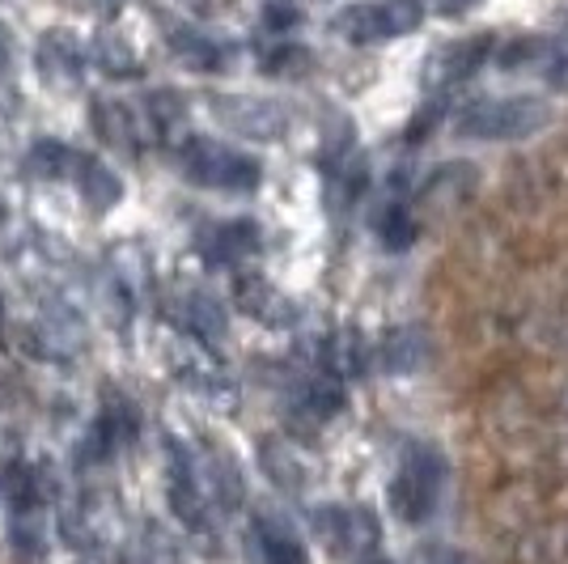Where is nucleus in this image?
Here are the masks:
<instances>
[{"label":"nucleus","instance_id":"f257e3e1","mask_svg":"<svg viewBox=\"0 0 568 564\" xmlns=\"http://www.w3.org/2000/svg\"><path fill=\"white\" fill-rule=\"evenodd\" d=\"M547 115L551 111L544 98H484L458 115L454 132L467 141H518V137L539 132Z\"/></svg>","mask_w":568,"mask_h":564},{"label":"nucleus","instance_id":"f03ea898","mask_svg":"<svg viewBox=\"0 0 568 564\" xmlns=\"http://www.w3.org/2000/svg\"><path fill=\"white\" fill-rule=\"evenodd\" d=\"M179 165L191 183L200 188H216V191H255L263 179V170L255 158L237 153L230 144L204 141V137H191L183 149H179Z\"/></svg>","mask_w":568,"mask_h":564},{"label":"nucleus","instance_id":"7ed1b4c3","mask_svg":"<svg viewBox=\"0 0 568 564\" xmlns=\"http://www.w3.org/2000/svg\"><path fill=\"white\" fill-rule=\"evenodd\" d=\"M420 22H425L420 0H365L335 18V34H344L348 43H382V39L412 34Z\"/></svg>","mask_w":568,"mask_h":564},{"label":"nucleus","instance_id":"20e7f679","mask_svg":"<svg viewBox=\"0 0 568 564\" xmlns=\"http://www.w3.org/2000/svg\"><path fill=\"white\" fill-rule=\"evenodd\" d=\"M437 489H442V459L433 450H412L403 459L399 475L390 484V505L403 522H425L437 505Z\"/></svg>","mask_w":568,"mask_h":564},{"label":"nucleus","instance_id":"39448f33","mask_svg":"<svg viewBox=\"0 0 568 564\" xmlns=\"http://www.w3.org/2000/svg\"><path fill=\"white\" fill-rule=\"evenodd\" d=\"M213 115L221 119L230 132L251 137V141H281L284 128H288L284 107L267 102V98H251V94H216Z\"/></svg>","mask_w":568,"mask_h":564},{"label":"nucleus","instance_id":"423d86ee","mask_svg":"<svg viewBox=\"0 0 568 564\" xmlns=\"http://www.w3.org/2000/svg\"><path fill=\"white\" fill-rule=\"evenodd\" d=\"M39 77L48 81V90L55 94H72L81 85V51H77V39L64 34V30H51L39 43Z\"/></svg>","mask_w":568,"mask_h":564},{"label":"nucleus","instance_id":"0eeeda50","mask_svg":"<svg viewBox=\"0 0 568 564\" xmlns=\"http://www.w3.org/2000/svg\"><path fill=\"white\" fill-rule=\"evenodd\" d=\"M136 429H141L136 407L123 400L119 391H106V403H102V412H98V421H94V433H90V454H94V459H111L123 442L136 437Z\"/></svg>","mask_w":568,"mask_h":564},{"label":"nucleus","instance_id":"6e6552de","mask_svg":"<svg viewBox=\"0 0 568 564\" xmlns=\"http://www.w3.org/2000/svg\"><path fill=\"white\" fill-rule=\"evenodd\" d=\"M170 510L187 522L191 531L204 526V496L195 489V475H191V459L183 454L179 442H170Z\"/></svg>","mask_w":568,"mask_h":564},{"label":"nucleus","instance_id":"1a4fd4ad","mask_svg":"<svg viewBox=\"0 0 568 564\" xmlns=\"http://www.w3.org/2000/svg\"><path fill=\"white\" fill-rule=\"evenodd\" d=\"M234 293H237V310L267 323V328H284L293 319V306L284 302V293H276L263 276H237Z\"/></svg>","mask_w":568,"mask_h":564},{"label":"nucleus","instance_id":"9d476101","mask_svg":"<svg viewBox=\"0 0 568 564\" xmlns=\"http://www.w3.org/2000/svg\"><path fill=\"white\" fill-rule=\"evenodd\" d=\"M72 179H77L81 200L90 204V212H111L119 200H123V183H119V174L102 162V158H85V153H81V162H77V170H72Z\"/></svg>","mask_w":568,"mask_h":564},{"label":"nucleus","instance_id":"9b49d317","mask_svg":"<svg viewBox=\"0 0 568 564\" xmlns=\"http://www.w3.org/2000/svg\"><path fill=\"white\" fill-rule=\"evenodd\" d=\"M90 119H94L98 141L106 144V149H115V153H136V149H141V137H136L132 111H128L123 102H94Z\"/></svg>","mask_w":568,"mask_h":564},{"label":"nucleus","instance_id":"f8f14e48","mask_svg":"<svg viewBox=\"0 0 568 564\" xmlns=\"http://www.w3.org/2000/svg\"><path fill=\"white\" fill-rule=\"evenodd\" d=\"M204 251L213 255V263L255 255L260 251V230H255V221H221L204 234Z\"/></svg>","mask_w":568,"mask_h":564},{"label":"nucleus","instance_id":"ddd939ff","mask_svg":"<svg viewBox=\"0 0 568 564\" xmlns=\"http://www.w3.org/2000/svg\"><path fill=\"white\" fill-rule=\"evenodd\" d=\"M170 51L179 56V64H187L195 72H216L225 60H221V48H216L213 39H204V34H195V30H174L170 34Z\"/></svg>","mask_w":568,"mask_h":564},{"label":"nucleus","instance_id":"4468645a","mask_svg":"<svg viewBox=\"0 0 568 564\" xmlns=\"http://www.w3.org/2000/svg\"><path fill=\"white\" fill-rule=\"evenodd\" d=\"M81 162V153L60 141H39L30 149V174L34 179H69Z\"/></svg>","mask_w":568,"mask_h":564},{"label":"nucleus","instance_id":"2eb2a0df","mask_svg":"<svg viewBox=\"0 0 568 564\" xmlns=\"http://www.w3.org/2000/svg\"><path fill=\"white\" fill-rule=\"evenodd\" d=\"M94 60H98V69L106 72V77H136V72H141L136 51L128 48L119 34H98Z\"/></svg>","mask_w":568,"mask_h":564},{"label":"nucleus","instance_id":"dca6fc26","mask_svg":"<svg viewBox=\"0 0 568 564\" xmlns=\"http://www.w3.org/2000/svg\"><path fill=\"white\" fill-rule=\"evenodd\" d=\"M488 51H493V39L488 34H475V39H463V43H454L446 51V77L450 81H463V77H471L484 60H488Z\"/></svg>","mask_w":568,"mask_h":564},{"label":"nucleus","instance_id":"f3484780","mask_svg":"<svg viewBox=\"0 0 568 564\" xmlns=\"http://www.w3.org/2000/svg\"><path fill=\"white\" fill-rule=\"evenodd\" d=\"M416 234H420V225H416V216L407 209H386L378 216V238L390 251H407L416 242Z\"/></svg>","mask_w":568,"mask_h":564},{"label":"nucleus","instance_id":"a211bd4d","mask_svg":"<svg viewBox=\"0 0 568 564\" xmlns=\"http://www.w3.org/2000/svg\"><path fill=\"white\" fill-rule=\"evenodd\" d=\"M183 323H187L195 335H204V340H221V335H225V314H221V306H216L213 298H191Z\"/></svg>","mask_w":568,"mask_h":564},{"label":"nucleus","instance_id":"6ab92c4d","mask_svg":"<svg viewBox=\"0 0 568 564\" xmlns=\"http://www.w3.org/2000/svg\"><path fill=\"white\" fill-rule=\"evenodd\" d=\"M144 107H149V123H153L162 137H166V132H174V128L183 123V98L170 94V90H153Z\"/></svg>","mask_w":568,"mask_h":564},{"label":"nucleus","instance_id":"aec40b11","mask_svg":"<svg viewBox=\"0 0 568 564\" xmlns=\"http://www.w3.org/2000/svg\"><path fill=\"white\" fill-rule=\"evenodd\" d=\"M263 556H267V564H310L306 547L284 531H272V526H263Z\"/></svg>","mask_w":568,"mask_h":564},{"label":"nucleus","instance_id":"412c9836","mask_svg":"<svg viewBox=\"0 0 568 564\" xmlns=\"http://www.w3.org/2000/svg\"><path fill=\"white\" fill-rule=\"evenodd\" d=\"M310 60H306V51L302 48H281V51H272V60H267V64H263V69L267 72H276V77H288V72H302L306 69Z\"/></svg>","mask_w":568,"mask_h":564},{"label":"nucleus","instance_id":"4be33fe9","mask_svg":"<svg viewBox=\"0 0 568 564\" xmlns=\"http://www.w3.org/2000/svg\"><path fill=\"white\" fill-rule=\"evenodd\" d=\"M13 543H18V552H22V556H39V552H43V535H39V526H34V531H30V526H18V531H13Z\"/></svg>","mask_w":568,"mask_h":564},{"label":"nucleus","instance_id":"5701e85b","mask_svg":"<svg viewBox=\"0 0 568 564\" xmlns=\"http://www.w3.org/2000/svg\"><path fill=\"white\" fill-rule=\"evenodd\" d=\"M293 18H297V13H293L288 4H272V9H267V26H272V30H281V26H293Z\"/></svg>","mask_w":568,"mask_h":564},{"label":"nucleus","instance_id":"b1692460","mask_svg":"<svg viewBox=\"0 0 568 564\" xmlns=\"http://www.w3.org/2000/svg\"><path fill=\"white\" fill-rule=\"evenodd\" d=\"M547 77H551V85H560V90H568V56H565V60H556Z\"/></svg>","mask_w":568,"mask_h":564},{"label":"nucleus","instance_id":"393cba45","mask_svg":"<svg viewBox=\"0 0 568 564\" xmlns=\"http://www.w3.org/2000/svg\"><path fill=\"white\" fill-rule=\"evenodd\" d=\"M428 556H433V564H463V556H458V552H450V547H433Z\"/></svg>","mask_w":568,"mask_h":564},{"label":"nucleus","instance_id":"a878e982","mask_svg":"<svg viewBox=\"0 0 568 564\" xmlns=\"http://www.w3.org/2000/svg\"><path fill=\"white\" fill-rule=\"evenodd\" d=\"M179 4L191 9V13H204V9H209V0H179Z\"/></svg>","mask_w":568,"mask_h":564},{"label":"nucleus","instance_id":"bb28decb","mask_svg":"<svg viewBox=\"0 0 568 564\" xmlns=\"http://www.w3.org/2000/svg\"><path fill=\"white\" fill-rule=\"evenodd\" d=\"M0 340H4V302H0Z\"/></svg>","mask_w":568,"mask_h":564},{"label":"nucleus","instance_id":"cd10ccee","mask_svg":"<svg viewBox=\"0 0 568 564\" xmlns=\"http://www.w3.org/2000/svg\"><path fill=\"white\" fill-rule=\"evenodd\" d=\"M361 564H386V561H374V556H369V561H361Z\"/></svg>","mask_w":568,"mask_h":564}]
</instances>
